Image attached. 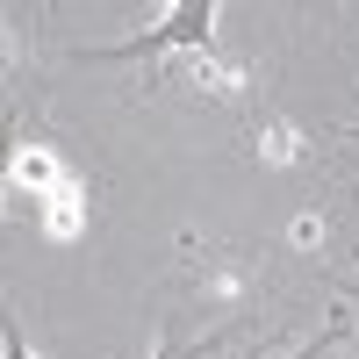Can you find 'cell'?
Instances as JSON below:
<instances>
[{"label":"cell","instance_id":"ba28073f","mask_svg":"<svg viewBox=\"0 0 359 359\" xmlns=\"http://www.w3.org/2000/svg\"><path fill=\"white\" fill-rule=\"evenodd\" d=\"M338 137H359V130H338Z\"/></svg>","mask_w":359,"mask_h":359},{"label":"cell","instance_id":"6da1fadb","mask_svg":"<svg viewBox=\"0 0 359 359\" xmlns=\"http://www.w3.org/2000/svg\"><path fill=\"white\" fill-rule=\"evenodd\" d=\"M216 43V0H180V8H165L144 36L130 43H79L72 57L79 65H151V57H172V50H208Z\"/></svg>","mask_w":359,"mask_h":359},{"label":"cell","instance_id":"7a4b0ae2","mask_svg":"<svg viewBox=\"0 0 359 359\" xmlns=\"http://www.w3.org/2000/svg\"><path fill=\"white\" fill-rule=\"evenodd\" d=\"M237 331H245V316H237V323H223V331H208V338L194 345L187 331H180V316H165V331H158V352H151V359H216Z\"/></svg>","mask_w":359,"mask_h":359},{"label":"cell","instance_id":"8992f818","mask_svg":"<svg viewBox=\"0 0 359 359\" xmlns=\"http://www.w3.org/2000/svg\"><path fill=\"white\" fill-rule=\"evenodd\" d=\"M338 338H345V316H331V331H323V338H316V345H302V352H294V359H323V352H331V345H338Z\"/></svg>","mask_w":359,"mask_h":359},{"label":"cell","instance_id":"3957f363","mask_svg":"<svg viewBox=\"0 0 359 359\" xmlns=\"http://www.w3.org/2000/svg\"><path fill=\"white\" fill-rule=\"evenodd\" d=\"M8 172H15V187H29V194H43V201H57V194L72 187V180L57 172V158L43 151V144H29V151H15V165H8Z\"/></svg>","mask_w":359,"mask_h":359},{"label":"cell","instance_id":"52a82bcc","mask_svg":"<svg viewBox=\"0 0 359 359\" xmlns=\"http://www.w3.org/2000/svg\"><path fill=\"white\" fill-rule=\"evenodd\" d=\"M0 352H8V359H29V345H22V331H15V323H8V338H0Z\"/></svg>","mask_w":359,"mask_h":359},{"label":"cell","instance_id":"277c9868","mask_svg":"<svg viewBox=\"0 0 359 359\" xmlns=\"http://www.w3.org/2000/svg\"><path fill=\"white\" fill-rule=\"evenodd\" d=\"M187 79H194V94H208V101H230V94H237V65H216L208 50L187 65Z\"/></svg>","mask_w":359,"mask_h":359},{"label":"cell","instance_id":"5b68a950","mask_svg":"<svg viewBox=\"0 0 359 359\" xmlns=\"http://www.w3.org/2000/svg\"><path fill=\"white\" fill-rule=\"evenodd\" d=\"M50 230H57V237H72V230H79V194H72V187L50 201Z\"/></svg>","mask_w":359,"mask_h":359}]
</instances>
